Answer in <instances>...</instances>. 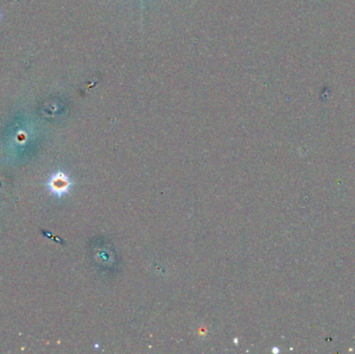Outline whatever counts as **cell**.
<instances>
[{
  "instance_id": "obj_1",
  "label": "cell",
  "mask_w": 355,
  "mask_h": 354,
  "mask_svg": "<svg viewBox=\"0 0 355 354\" xmlns=\"http://www.w3.org/2000/svg\"><path fill=\"white\" fill-rule=\"evenodd\" d=\"M48 186H49L50 192L53 195H56L58 197H62L69 192L70 186H71V181L66 174L60 172V173L54 174L50 178Z\"/></svg>"
},
{
  "instance_id": "obj_2",
  "label": "cell",
  "mask_w": 355,
  "mask_h": 354,
  "mask_svg": "<svg viewBox=\"0 0 355 354\" xmlns=\"http://www.w3.org/2000/svg\"><path fill=\"white\" fill-rule=\"evenodd\" d=\"M141 3H142V9L144 10V0H141ZM143 10H142V11H143Z\"/></svg>"
},
{
  "instance_id": "obj_3",
  "label": "cell",
  "mask_w": 355,
  "mask_h": 354,
  "mask_svg": "<svg viewBox=\"0 0 355 354\" xmlns=\"http://www.w3.org/2000/svg\"><path fill=\"white\" fill-rule=\"evenodd\" d=\"M0 19H2V13H0Z\"/></svg>"
}]
</instances>
